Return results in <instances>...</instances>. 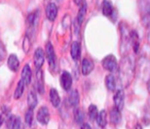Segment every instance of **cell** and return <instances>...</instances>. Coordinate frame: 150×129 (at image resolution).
Returning <instances> with one entry per match:
<instances>
[{"label":"cell","instance_id":"obj_1","mask_svg":"<svg viewBox=\"0 0 150 129\" xmlns=\"http://www.w3.org/2000/svg\"><path fill=\"white\" fill-rule=\"evenodd\" d=\"M119 80L123 87H127L135 77V62L129 56H123L118 64Z\"/></svg>","mask_w":150,"mask_h":129},{"label":"cell","instance_id":"obj_2","mask_svg":"<svg viewBox=\"0 0 150 129\" xmlns=\"http://www.w3.org/2000/svg\"><path fill=\"white\" fill-rule=\"evenodd\" d=\"M135 73L141 80L147 81L150 79V60L146 57H140L135 66Z\"/></svg>","mask_w":150,"mask_h":129},{"label":"cell","instance_id":"obj_3","mask_svg":"<svg viewBox=\"0 0 150 129\" xmlns=\"http://www.w3.org/2000/svg\"><path fill=\"white\" fill-rule=\"evenodd\" d=\"M119 30H120V34H121V44H120V50L122 52V54H125V52H127L131 45V32H129L127 27L123 23H121Z\"/></svg>","mask_w":150,"mask_h":129},{"label":"cell","instance_id":"obj_4","mask_svg":"<svg viewBox=\"0 0 150 129\" xmlns=\"http://www.w3.org/2000/svg\"><path fill=\"white\" fill-rule=\"evenodd\" d=\"M102 66L105 70L109 71L110 73H115L118 71V64H117L116 57L113 54H109L103 58Z\"/></svg>","mask_w":150,"mask_h":129},{"label":"cell","instance_id":"obj_5","mask_svg":"<svg viewBox=\"0 0 150 129\" xmlns=\"http://www.w3.org/2000/svg\"><path fill=\"white\" fill-rule=\"evenodd\" d=\"M45 55L46 60L48 62L50 69H54L56 68V62H57V57H56V52H54V48L52 46V43L48 42L45 46Z\"/></svg>","mask_w":150,"mask_h":129},{"label":"cell","instance_id":"obj_6","mask_svg":"<svg viewBox=\"0 0 150 129\" xmlns=\"http://www.w3.org/2000/svg\"><path fill=\"white\" fill-rule=\"evenodd\" d=\"M36 118H37V121L42 125H46L48 122H50V111L46 107H41V108L38 110L37 115H36Z\"/></svg>","mask_w":150,"mask_h":129},{"label":"cell","instance_id":"obj_7","mask_svg":"<svg viewBox=\"0 0 150 129\" xmlns=\"http://www.w3.org/2000/svg\"><path fill=\"white\" fill-rule=\"evenodd\" d=\"M72 76L69 72L64 71L61 75L60 78V82H61V85H62L63 89L66 90V91H70L71 89V86H72Z\"/></svg>","mask_w":150,"mask_h":129},{"label":"cell","instance_id":"obj_8","mask_svg":"<svg viewBox=\"0 0 150 129\" xmlns=\"http://www.w3.org/2000/svg\"><path fill=\"white\" fill-rule=\"evenodd\" d=\"M113 100H114V107L117 108L118 110H122L123 106H125V92H123L122 88H118L115 91V94L113 96Z\"/></svg>","mask_w":150,"mask_h":129},{"label":"cell","instance_id":"obj_9","mask_svg":"<svg viewBox=\"0 0 150 129\" xmlns=\"http://www.w3.org/2000/svg\"><path fill=\"white\" fill-rule=\"evenodd\" d=\"M45 60V55L42 48H37L34 52V64H35L36 70H40L42 68Z\"/></svg>","mask_w":150,"mask_h":129},{"label":"cell","instance_id":"obj_10","mask_svg":"<svg viewBox=\"0 0 150 129\" xmlns=\"http://www.w3.org/2000/svg\"><path fill=\"white\" fill-rule=\"evenodd\" d=\"M35 87L40 94L44 93V78H43V72L41 71V69L37 70V72H36Z\"/></svg>","mask_w":150,"mask_h":129},{"label":"cell","instance_id":"obj_11","mask_svg":"<svg viewBox=\"0 0 150 129\" xmlns=\"http://www.w3.org/2000/svg\"><path fill=\"white\" fill-rule=\"evenodd\" d=\"M95 68L94 62L92 60L88 57H84L81 62V73L83 74L84 76H88V74H91L93 72Z\"/></svg>","mask_w":150,"mask_h":129},{"label":"cell","instance_id":"obj_12","mask_svg":"<svg viewBox=\"0 0 150 129\" xmlns=\"http://www.w3.org/2000/svg\"><path fill=\"white\" fill-rule=\"evenodd\" d=\"M45 13H46V18L50 22H54L57 19V15H58V7H57V5L52 2L48 3L45 8Z\"/></svg>","mask_w":150,"mask_h":129},{"label":"cell","instance_id":"obj_13","mask_svg":"<svg viewBox=\"0 0 150 129\" xmlns=\"http://www.w3.org/2000/svg\"><path fill=\"white\" fill-rule=\"evenodd\" d=\"M22 78L21 80L24 82L26 86L29 85L31 83V79H32V71H31V68H30L29 64H26L25 67L23 68L22 70V74H21Z\"/></svg>","mask_w":150,"mask_h":129},{"label":"cell","instance_id":"obj_14","mask_svg":"<svg viewBox=\"0 0 150 129\" xmlns=\"http://www.w3.org/2000/svg\"><path fill=\"white\" fill-rule=\"evenodd\" d=\"M38 18H39V11H36L31 13L27 18V23H28V29L32 30L33 31L35 29L36 25H37V22H38Z\"/></svg>","mask_w":150,"mask_h":129},{"label":"cell","instance_id":"obj_15","mask_svg":"<svg viewBox=\"0 0 150 129\" xmlns=\"http://www.w3.org/2000/svg\"><path fill=\"white\" fill-rule=\"evenodd\" d=\"M7 66L9 70L13 72H17L20 67V60L16 54H11L7 58Z\"/></svg>","mask_w":150,"mask_h":129},{"label":"cell","instance_id":"obj_16","mask_svg":"<svg viewBox=\"0 0 150 129\" xmlns=\"http://www.w3.org/2000/svg\"><path fill=\"white\" fill-rule=\"evenodd\" d=\"M105 84H106L107 89L110 92H114L116 90L117 84H116V79H115L113 74H108L105 78Z\"/></svg>","mask_w":150,"mask_h":129},{"label":"cell","instance_id":"obj_17","mask_svg":"<svg viewBox=\"0 0 150 129\" xmlns=\"http://www.w3.org/2000/svg\"><path fill=\"white\" fill-rule=\"evenodd\" d=\"M110 122L112 123L113 125H118L119 123L121 122V113L120 110H118L117 108H112L110 111Z\"/></svg>","mask_w":150,"mask_h":129},{"label":"cell","instance_id":"obj_18","mask_svg":"<svg viewBox=\"0 0 150 129\" xmlns=\"http://www.w3.org/2000/svg\"><path fill=\"white\" fill-rule=\"evenodd\" d=\"M102 13L105 17H112V15L115 13L113 9L112 3L109 0H103L102 2Z\"/></svg>","mask_w":150,"mask_h":129},{"label":"cell","instance_id":"obj_19","mask_svg":"<svg viewBox=\"0 0 150 129\" xmlns=\"http://www.w3.org/2000/svg\"><path fill=\"white\" fill-rule=\"evenodd\" d=\"M131 44L133 46V49L135 53L139 52V48H140V39H139V35H138L137 31L133 30L131 31Z\"/></svg>","mask_w":150,"mask_h":129},{"label":"cell","instance_id":"obj_20","mask_svg":"<svg viewBox=\"0 0 150 129\" xmlns=\"http://www.w3.org/2000/svg\"><path fill=\"white\" fill-rule=\"evenodd\" d=\"M68 102L73 108H76L78 106V104H79V93H78L77 90H71L68 96Z\"/></svg>","mask_w":150,"mask_h":129},{"label":"cell","instance_id":"obj_21","mask_svg":"<svg viewBox=\"0 0 150 129\" xmlns=\"http://www.w3.org/2000/svg\"><path fill=\"white\" fill-rule=\"evenodd\" d=\"M80 53H81V46H80V43L77 41H75L72 43L71 45V56L74 60H77L80 56Z\"/></svg>","mask_w":150,"mask_h":129},{"label":"cell","instance_id":"obj_22","mask_svg":"<svg viewBox=\"0 0 150 129\" xmlns=\"http://www.w3.org/2000/svg\"><path fill=\"white\" fill-rule=\"evenodd\" d=\"M79 11L77 13V18H76V21L79 25H81L83 23L84 19H86V11H88V4L86 2H82L81 4L79 5Z\"/></svg>","mask_w":150,"mask_h":129},{"label":"cell","instance_id":"obj_23","mask_svg":"<svg viewBox=\"0 0 150 129\" xmlns=\"http://www.w3.org/2000/svg\"><path fill=\"white\" fill-rule=\"evenodd\" d=\"M50 100L52 102V104L54 107H59L61 104V97L59 95V92L57 91V89L54 88H52L50 91Z\"/></svg>","mask_w":150,"mask_h":129},{"label":"cell","instance_id":"obj_24","mask_svg":"<svg viewBox=\"0 0 150 129\" xmlns=\"http://www.w3.org/2000/svg\"><path fill=\"white\" fill-rule=\"evenodd\" d=\"M27 104H28V107H29V109H32V110H34V109L36 108V106H37V104H38L36 93L34 91H32V90H31V91H29V93H28Z\"/></svg>","mask_w":150,"mask_h":129},{"label":"cell","instance_id":"obj_25","mask_svg":"<svg viewBox=\"0 0 150 129\" xmlns=\"http://www.w3.org/2000/svg\"><path fill=\"white\" fill-rule=\"evenodd\" d=\"M97 122H98V125L102 128H104L107 125V113L105 110H102L97 116Z\"/></svg>","mask_w":150,"mask_h":129},{"label":"cell","instance_id":"obj_26","mask_svg":"<svg viewBox=\"0 0 150 129\" xmlns=\"http://www.w3.org/2000/svg\"><path fill=\"white\" fill-rule=\"evenodd\" d=\"M25 87H26V85L24 84V82L22 81V80H20L17 85V88H16L15 94H13V97H15L16 100H19V98L22 97V95H23V93H24V90H25Z\"/></svg>","mask_w":150,"mask_h":129},{"label":"cell","instance_id":"obj_27","mask_svg":"<svg viewBox=\"0 0 150 129\" xmlns=\"http://www.w3.org/2000/svg\"><path fill=\"white\" fill-rule=\"evenodd\" d=\"M74 119H75V122L77 123V124L81 125L82 123L84 122V114L83 112H82L81 110H79V109L76 107L74 110Z\"/></svg>","mask_w":150,"mask_h":129},{"label":"cell","instance_id":"obj_28","mask_svg":"<svg viewBox=\"0 0 150 129\" xmlns=\"http://www.w3.org/2000/svg\"><path fill=\"white\" fill-rule=\"evenodd\" d=\"M99 112H98V108H97L96 104H91L88 107V117L92 121H95L97 119Z\"/></svg>","mask_w":150,"mask_h":129},{"label":"cell","instance_id":"obj_29","mask_svg":"<svg viewBox=\"0 0 150 129\" xmlns=\"http://www.w3.org/2000/svg\"><path fill=\"white\" fill-rule=\"evenodd\" d=\"M33 110L29 109V110L26 112L25 114V122L28 126H32V123H33Z\"/></svg>","mask_w":150,"mask_h":129},{"label":"cell","instance_id":"obj_30","mask_svg":"<svg viewBox=\"0 0 150 129\" xmlns=\"http://www.w3.org/2000/svg\"><path fill=\"white\" fill-rule=\"evenodd\" d=\"M11 129H24L23 123H22V120H21V118H20V117L16 116L15 121H13Z\"/></svg>","mask_w":150,"mask_h":129},{"label":"cell","instance_id":"obj_31","mask_svg":"<svg viewBox=\"0 0 150 129\" xmlns=\"http://www.w3.org/2000/svg\"><path fill=\"white\" fill-rule=\"evenodd\" d=\"M5 56H6V49H5V46L3 45L2 42L0 41V62L4 60Z\"/></svg>","mask_w":150,"mask_h":129},{"label":"cell","instance_id":"obj_32","mask_svg":"<svg viewBox=\"0 0 150 129\" xmlns=\"http://www.w3.org/2000/svg\"><path fill=\"white\" fill-rule=\"evenodd\" d=\"M4 116H7V115L6 114H0V128H1V126H2V124H3V122H4V119H5Z\"/></svg>","mask_w":150,"mask_h":129},{"label":"cell","instance_id":"obj_33","mask_svg":"<svg viewBox=\"0 0 150 129\" xmlns=\"http://www.w3.org/2000/svg\"><path fill=\"white\" fill-rule=\"evenodd\" d=\"M146 119L147 118H149V120H150V102H149V104H148V108L146 109Z\"/></svg>","mask_w":150,"mask_h":129},{"label":"cell","instance_id":"obj_34","mask_svg":"<svg viewBox=\"0 0 150 129\" xmlns=\"http://www.w3.org/2000/svg\"><path fill=\"white\" fill-rule=\"evenodd\" d=\"M80 129H92L91 128V126H90V124H88V123H82L81 124V128Z\"/></svg>","mask_w":150,"mask_h":129},{"label":"cell","instance_id":"obj_35","mask_svg":"<svg viewBox=\"0 0 150 129\" xmlns=\"http://www.w3.org/2000/svg\"><path fill=\"white\" fill-rule=\"evenodd\" d=\"M73 1L76 5H80L82 3V0H73Z\"/></svg>","mask_w":150,"mask_h":129},{"label":"cell","instance_id":"obj_36","mask_svg":"<svg viewBox=\"0 0 150 129\" xmlns=\"http://www.w3.org/2000/svg\"><path fill=\"white\" fill-rule=\"evenodd\" d=\"M147 90H148V92H149V94H150V79L147 80Z\"/></svg>","mask_w":150,"mask_h":129},{"label":"cell","instance_id":"obj_37","mask_svg":"<svg viewBox=\"0 0 150 129\" xmlns=\"http://www.w3.org/2000/svg\"><path fill=\"white\" fill-rule=\"evenodd\" d=\"M134 129H143V128H142V125L138 123V124H136V126L134 127Z\"/></svg>","mask_w":150,"mask_h":129},{"label":"cell","instance_id":"obj_38","mask_svg":"<svg viewBox=\"0 0 150 129\" xmlns=\"http://www.w3.org/2000/svg\"><path fill=\"white\" fill-rule=\"evenodd\" d=\"M147 41H148V43H149V45H150V32L148 33V36H147Z\"/></svg>","mask_w":150,"mask_h":129},{"label":"cell","instance_id":"obj_39","mask_svg":"<svg viewBox=\"0 0 150 129\" xmlns=\"http://www.w3.org/2000/svg\"><path fill=\"white\" fill-rule=\"evenodd\" d=\"M57 1H59V2H61V1H62V0H57Z\"/></svg>","mask_w":150,"mask_h":129}]
</instances>
